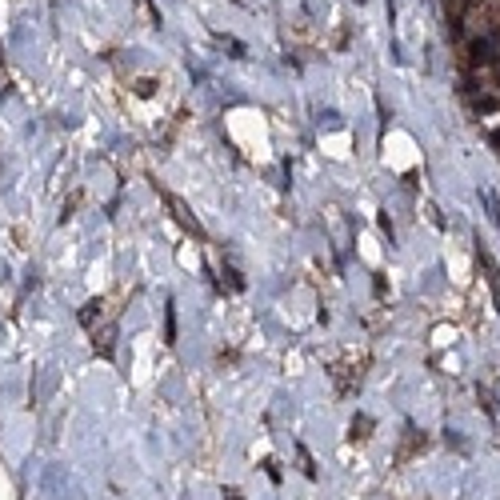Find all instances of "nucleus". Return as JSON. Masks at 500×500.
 <instances>
[{"label":"nucleus","mask_w":500,"mask_h":500,"mask_svg":"<svg viewBox=\"0 0 500 500\" xmlns=\"http://www.w3.org/2000/svg\"><path fill=\"white\" fill-rule=\"evenodd\" d=\"M352 432H356V440H364L368 432H373V420H368V416H356V425H352Z\"/></svg>","instance_id":"3"},{"label":"nucleus","mask_w":500,"mask_h":500,"mask_svg":"<svg viewBox=\"0 0 500 500\" xmlns=\"http://www.w3.org/2000/svg\"><path fill=\"white\" fill-rule=\"evenodd\" d=\"M168 204H173L176 220H180V225H185V228H192V232H196V237H200V225H196V220H192V216H188V208H185V204H180V200H176V196H168Z\"/></svg>","instance_id":"1"},{"label":"nucleus","mask_w":500,"mask_h":500,"mask_svg":"<svg viewBox=\"0 0 500 500\" xmlns=\"http://www.w3.org/2000/svg\"><path fill=\"white\" fill-rule=\"evenodd\" d=\"M296 456H300V468H304V476H308V480H316V464H313V456H308V449H304V444L296 449Z\"/></svg>","instance_id":"2"},{"label":"nucleus","mask_w":500,"mask_h":500,"mask_svg":"<svg viewBox=\"0 0 500 500\" xmlns=\"http://www.w3.org/2000/svg\"><path fill=\"white\" fill-rule=\"evenodd\" d=\"M225 500H244V496H240V488H225Z\"/></svg>","instance_id":"4"}]
</instances>
